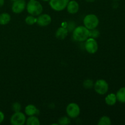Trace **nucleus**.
<instances>
[{
    "mask_svg": "<svg viewBox=\"0 0 125 125\" xmlns=\"http://www.w3.org/2000/svg\"><path fill=\"white\" fill-rule=\"evenodd\" d=\"M90 30L84 26L76 27L73 31V38L75 41L84 42L89 37Z\"/></svg>",
    "mask_w": 125,
    "mask_h": 125,
    "instance_id": "obj_1",
    "label": "nucleus"
},
{
    "mask_svg": "<svg viewBox=\"0 0 125 125\" xmlns=\"http://www.w3.org/2000/svg\"><path fill=\"white\" fill-rule=\"evenodd\" d=\"M26 8L28 13L33 16H39L43 12L42 5L36 0H30Z\"/></svg>",
    "mask_w": 125,
    "mask_h": 125,
    "instance_id": "obj_2",
    "label": "nucleus"
},
{
    "mask_svg": "<svg viewBox=\"0 0 125 125\" xmlns=\"http://www.w3.org/2000/svg\"><path fill=\"white\" fill-rule=\"evenodd\" d=\"M84 26L89 30L95 29L99 24V19L94 14H89L85 16L83 20Z\"/></svg>",
    "mask_w": 125,
    "mask_h": 125,
    "instance_id": "obj_3",
    "label": "nucleus"
},
{
    "mask_svg": "<svg viewBox=\"0 0 125 125\" xmlns=\"http://www.w3.org/2000/svg\"><path fill=\"white\" fill-rule=\"evenodd\" d=\"M95 91L100 95H104L109 90V85L104 79H98L94 85Z\"/></svg>",
    "mask_w": 125,
    "mask_h": 125,
    "instance_id": "obj_4",
    "label": "nucleus"
},
{
    "mask_svg": "<svg viewBox=\"0 0 125 125\" xmlns=\"http://www.w3.org/2000/svg\"><path fill=\"white\" fill-rule=\"evenodd\" d=\"M66 112L70 118H75L80 114V107L78 104L72 103L67 106Z\"/></svg>",
    "mask_w": 125,
    "mask_h": 125,
    "instance_id": "obj_5",
    "label": "nucleus"
},
{
    "mask_svg": "<svg viewBox=\"0 0 125 125\" xmlns=\"http://www.w3.org/2000/svg\"><path fill=\"white\" fill-rule=\"evenodd\" d=\"M26 115L21 112H15L10 117V122L12 125H23L26 123Z\"/></svg>",
    "mask_w": 125,
    "mask_h": 125,
    "instance_id": "obj_6",
    "label": "nucleus"
},
{
    "mask_svg": "<svg viewBox=\"0 0 125 125\" xmlns=\"http://www.w3.org/2000/svg\"><path fill=\"white\" fill-rule=\"evenodd\" d=\"M85 49L90 54H95L98 49V45L96 39L89 37L85 42Z\"/></svg>",
    "mask_w": 125,
    "mask_h": 125,
    "instance_id": "obj_7",
    "label": "nucleus"
},
{
    "mask_svg": "<svg viewBox=\"0 0 125 125\" xmlns=\"http://www.w3.org/2000/svg\"><path fill=\"white\" fill-rule=\"evenodd\" d=\"M69 0H50V6L56 11H62L67 7Z\"/></svg>",
    "mask_w": 125,
    "mask_h": 125,
    "instance_id": "obj_8",
    "label": "nucleus"
},
{
    "mask_svg": "<svg viewBox=\"0 0 125 125\" xmlns=\"http://www.w3.org/2000/svg\"><path fill=\"white\" fill-rule=\"evenodd\" d=\"M26 7L25 0H16L12 5V10L15 13H20Z\"/></svg>",
    "mask_w": 125,
    "mask_h": 125,
    "instance_id": "obj_9",
    "label": "nucleus"
},
{
    "mask_svg": "<svg viewBox=\"0 0 125 125\" xmlns=\"http://www.w3.org/2000/svg\"><path fill=\"white\" fill-rule=\"evenodd\" d=\"M51 21L52 19L51 16L46 13H41L37 18L36 23L40 26H46L51 23Z\"/></svg>",
    "mask_w": 125,
    "mask_h": 125,
    "instance_id": "obj_10",
    "label": "nucleus"
},
{
    "mask_svg": "<svg viewBox=\"0 0 125 125\" xmlns=\"http://www.w3.org/2000/svg\"><path fill=\"white\" fill-rule=\"evenodd\" d=\"M66 8H67V11L69 13H70V14H75L79 10V4L78 3L77 1H74V0H72V1L68 2Z\"/></svg>",
    "mask_w": 125,
    "mask_h": 125,
    "instance_id": "obj_11",
    "label": "nucleus"
},
{
    "mask_svg": "<svg viewBox=\"0 0 125 125\" xmlns=\"http://www.w3.org/2000/svg\"><path fill=\"white\" fill-rule=\"evenodd\" d=\"M24 112L26 115L32 116V115H35L39 114V111L34 105L33 104H29L28 106H26L25 109H24Z\"/></svg>",
    "mask_w": 125,
    "mask_h": 125,
    "instance_id": "obj_12",
    "label": "nucleus"
},
{
    "mask_svg": "<svg viewBox=\"0 0 125 125\" xmlns=\"http://www.w3.org/2000/svg\"><path fill=\"white\" fill-rule=\"evenodd\" d=\"M68 31L65 27H60L56 32V37L60 40H63L68 35Z\"/></svg>",
    "mask_w": 125,
    "mask_h": 125,
    "instance_id": "obj_13",
    "label": "nucleus"
},
{
    "mask_svg": "<svg viewBox=\"0 0 125 125\" xmlns=\"http://www.w3.org/2000/svg\"><path fill=\"white\" fill-rule=\"evenodd\" d=\"M117 101V96L114 94H110L105 98V102L109 106H113Z\"/></svg>",
    "mask_w": 125,
    "mask_h": 125,
    "instance_id": "obj_14",
    "label": "nucleus"
},
{
    "mask_svg": "<svg viewBox=\"0 0 125 125\" xmlns=\"http://www.w3.org/2000/svg\"><path fill=\"white\" fill-rule=\"evenodd\" d=\"M11 17L8 13L4 12L0 14V24L1 25H6L10 22Z\"/></svg>",
    "mask_w": 125,
    "mask_h": 125,
    "instance_id": "obj_15",
    "label": "nucleus"
},
{
    "mask_svg": "<svg viewBox=\"0 0 125 125\" xmlns=\"http://www.w3.org/2000/svg\"><path fill=\"white\" fill-rule=\"evenodd\" d=\"M26 124L27 125H40V122L39 118L35 115L29 116L26 120Z\"/></svg>",
    "mask_w": 125,
    "mask_h": 125,
    "instance_id": "obj_16",
    "label": "nucleus"
},
{
    "mask_svg": "<svg viewBox=\"0 0 125 125\" xmlns=\"http://www.w3.org/2000/svg\"><path fill=\"white\" fill-rule=\"evenodd\" d=\"M116 96L119 102L125 103V87L120 89L116 94Z\"/></svg>",
    "mask_w": 125,
    "mask_h": 125,
    "instance_id": "obj_17",
    "label": "nucleus"
},
{
    "mask_svg": "<svg viewBox=\"0 0 125 125\" xmlns=\"http://www.w3.org/2000/svg\"><path fill=\"white\" fill-rule=\"evenodd\" d=\"M111 124V120L107 116H103L100 118L98 125H110Z\"/></svg>",
    "mask_w": 125,
    "mask_h": 125,
    "instance_id": "obj_18",
    "label": "nucleus"
},
{
    "mask_svg": "<svg viewBox=\"0 0 125 125\" xmlns=\"http://www.w3.org/2000/svg\"><path fill=\"white\" fill-rule=\"evenodd\" d=\"M37 21V18H35L34 16L30 15L26 17V18H25V22L28 25H33V24H35Z\"/></svg>",
    "mask_w": 125,
    "mask_h": 125,
    "instance_id": "obj_19",
    "label": "nucleus"
},
{
    "mask_svg": "<svg viewBox=\"0 0 125 125\" xmlns=\"http://www.w3.org/2000/svg\"><path fill=\"white\" fill-rule=\"evenodd\" d=\"M71 120L69 117H62L59 119V124L61 125H68L70 124Z\"/></svg>",
    "mask_w": 125,
    "mask_h": 125,
    "instance_id": "obj_20",
    "label": "nucleus"
},
{
    "mask_svg": "<svg viewBox=\"0 0 125 125\" xmlns=\"http://www.w3.org/2000/svg\"><path fill=\"white\" fill-rule=\"evenodd\" d=\"M100 35V32L96 28L94 29L90 30V34H89V37L94 38V39H97Z\"/></svg>",
    "mask_w": 125,
    "mask_h": 125,
    "instance_id": "obj_21",
    "label": "nucleus"
},
{
    "mask_svg": "<svg viewBox=\"0 0 125 125\" xmlns=\"http://www.w3.org/2000/svg\"><path fill=\"white\" fill-rule=\"evenodd\" d=\"M94 82H93L92 80L91 79H86L84 81V83H83V85H84V87L85 88V89H91L94 87Z\"/></svg>",
    "mask_w": 125,
    "mask_h": 125,
    "instance_id": "obj_22",
    "label": "nucleus"
},
{
    "mask_svg": "<svg viewBox=\"0 0 125 125\" xmlns=\"http://www.w3.org/2000/svg\"><path fill=\"white\" fill-rule=\"evenodd\" d=\"M12 109L13 110V111H14L15 112H20L21 110V105L19 103L15 102L12 104Z\"/></svg>",
    "mask_w": 125,
    "mask_h": 125,
    "instance_id": "obj_23",
    "label": "nucleus"
},
{
    "mask_svg": "<svg viewBox=\"0 0 125 125\" xmlns=\"http://www.w3.org/2000/svg\"><path fill=\"white\" fill-rule=\"evenodd\" d=\"M75 24L74 23L73 21H70L68 22V23H67V30L68 31H71L72 30H74V29L75 28Z\"/></svg>",
    "mask_w": 125,
    "mask_h": 125,
    "instance_id": "obj_24",
    "label": "nucleus"
},
{
    "mask_svg": "<svg viewBox=\"0 0 125 125\" xmlns=\"http://www.w3.org/2000/svg\"><path fill=\"white\" fill-rule=\"evenodd\" d=\"M4 113L2 111H0V123H1L3 122L4 120Z\"/></svg>",
    "mask_w": 125,
    "mask_h": 125,
    "instance_id": "obj_25",
    "label": "nucleus"
},
{
    "mask_svg": "<svg viewBox=\"0 0 125 125\" xmlns=\"http://www.w3.org/2000/svg\"><path fill=\"white\" fill-rule=\"evenodd\" d=\"M4 4V0H0V7H2Z\"/></svg>",
    "mask_w": 125,
    "mask_h": 125,
    "instance_id": "obj_26",
    "label": "nucleus"
},
{
    "mask_svg": "<svg viewBox=\"0 0 125 125\" xmlns=\"http://www.w3.org/2000/svg\"><path fill=\"white\" fill-rule=\"evenodd\" d=\"M87 2H93L95 1V0H85Z\"/></svg>",
    "mask_w": 125,
    "mask_h": 125,
    "instance_id": "obj_27",
    "label": "nucleus"
},
{
    "mask_svg": "<svg viewBox=\"0 0 125 125\" xmlns=\"http://www.w3.org/2000/svg\"><path fill=\"white\" fill-rule=\"evenodd\" d=\"M42 1H50V0H42Z\"/></svg>",
    "mask_w": 125,
    "mask_h": 125,
    "instance_id": "obj_28",
    "label": "nucleus"
},
{
    "mask_svg": "<svg viewBox=\"0 0 125 125\" xmlns=\"http://www.w3.org/2000/svg\"><path fill=\"white\" fill-rule=\"evenodd\" d=\"M10 1H16V0H10Z\"/></svg>",
    "mask_w": 125,
    "mask_h": 125,
    "instance_id": "obj_29",
    "label": "nucleus"
},
{
    "mask_svg": "<svg viewBox=\"0 0 125 125\" xmlns=\"http://www.w3.org/2000/svg\"><path fill=\"white\" fill-rule=\"evenodd\" d=\"M114 1H118V0H114Z\"/></svg>",
    "mask_w": 125,
    "mask_h": 125,
    "instance_id": "obj_30",
    "label": "nucleus"
}]
</instances>
